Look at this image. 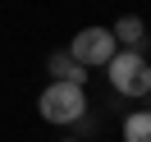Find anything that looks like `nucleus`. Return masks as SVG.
Masks as SVG:
<instances>
[{
  "label": "nucleus",
  "mask_w": 151,
  "mask_h": 142,
  "mask_svg": "<svg viewBox=\"0 0 151 142\" xmlns=\"http://www.w3.org/2000/svg\"><path fill=\"white\" fill-rule=\"evenodd\" d=\"M105 78H110V87L119 96H151V64H147V55L142 50H114V60L105 64Z\"/></svg>",
  "instance_id": "f257e3e1"
},
{
  "label": "nucleus",
  "mask_w": 151,
  "mask_h": 142,
  "mask_svg": "<svg viewBox=\"0 0 151 142\" xmlns=\"http://www.w3.org/2000/svg\"><path fill=\"white\" fill-rule=\"evenodd\" d=\"M37 110H41V119L46 124H78V119H87V87H78V83H50L46 92L37 96Z\"/></svg>",
  "instance_id": "f03ea898"
},
{
  "label": "nucleus",
  "mask_w": 151,
  "mask_h": 142,
  "mask_svg": "<svg viewBox=\"0 0 151 142\" xmlns=\"http://www.w3.org/2000/svg\"><path fill=\"white\" fill-rule=\"evenodd\" d=\"M114 50H119V41H114L110 28H78L73 41H69V55L83 69H105L114 60Z\"/></svg>",
  "instance_id": "7ed1b4c3"
},
{
  "label": "nucleus",
  "mask_w": 151,
  "mask_h": 142,
  "mask_svg": "<svg viewBox=\"0 0 151 142\" xmlns=\"http://www.w3.org/2000/svg\"><path fill=\"white\" fill-rule=\"evenodd\" d=\"M46 74H50V83H78V87H87V78H92L69 50H55V55L46 60Z\"/></svg>",
  "instance_id": "20e7f679"
},
{
  "label": "nucleus",
  "mask_w": 151,
  "mask_h": 142,
  "mask_svg": "<svg viewBox=\"0 0 151 142\" xmlns=\"http://www.w3.org/2000/svg\"><path fill=\"white\" fill-rule=\"evenodd\" d=\"M110 32H114V41H119L124 50H142V46H147V23H142L137 14H124Z\"/></svg>",
  "instance_id": "39448f33"
},
{
  "label": "nucleus",
  "mask_w": 151,
  "mask_h": 142,
  "mask_svg": "<svg viewBox=\"0 0 151 142\" xmlns=\"http://www.w3.org/2000/svg\"><path fill=\"white\" fill-rule=\"evenodd\" d=\"M124 142H151V110L124 115Z\"/></svg>",
  "instance_id": "423d86ee"
},
{
  "label": "nucleus",
  "mask_w": 151,
  "mask_h": 142,
  "mask_svg": "<svg viewBox=\"0 0 151 142\" xmlns=\"http://www.w3.org/2000/svg\"><path fill=\"white\" fill-rule=\"evenodd\" d=\"M64 142H83V138H64Z\"/></svg>",
  "instance_id": "0eeeda50"
}]
</instances>
